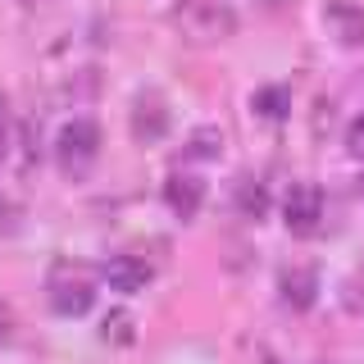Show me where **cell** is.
Returning a JSON list of instances; mask_svg holds the SVG:
<instances>
[{
	"label": "cell",
	"mask_w": 364,
	"mask_h": 364,
	"mask_svg": "<svg viewBox=\"0 0 364 364\" xmlns=\"http://www.w3.org/2000/svg\"><path fill=\"white\" fill-rule=\"evenodd\" d=\"M168 23L178 28V37H187L191 46H214L228 41L237 32V14L223 0H178L168 9Z\"/></svg>",
	"instance_id": "cell-1"
},
{
	"label": "cell",
	"mask_w": 364,
	"mask_h": 364,
	"mask_svg": "<svg viewBox=\"0 0 364 364\" xmlns=\"http://www.w3.org/2000/svg\"><path fill=\"white\" fill-rule=\"evenodd\" d=\"M50 305H55V314H87L91 310V301H96V282H91V273L82 264H60L50 273Z\"/></svg>",
	"instance_id": "cell-2"
},
{
	"label": "cell",
	"mask_w": 364,
	"mask_h": 364,
	"mask_svg": "<svg viewBox=\"0 0 364 364\" xmlns=\"http://www.w3.org/2000/svg\"><path fill=\"white\" fill-rule=\"evenodd\" d=\"M55 155H60L64 173H82L91 159L100 155V128L91 119H73L60 128V141H55Z\"/></svg>",
	"instance_id": "cell-3"
},
{
	"label": "cell",
	"mask_w": 364,
	"mask_h": 364,
	"mask_svg": "<svg viewBox=\"0 0 364 364\" xmlns=\"http://www.w3.org/2000/svg\"><path fill=\"white\" fill-rule=\"evenodd\" d=\"M282 223L296 237H314L323 228V191L314 182H296L287 191V200H282Z\"/></svg>",
	"instance_id": "cell-4"
},
{
	"label": "cell",
	"mask_w": 364,
	"mask_h": 364,
	"mask_svg": "<svg viewBox=\"0 0 364 364\" xmlns=\"http://www.w3.org/2000/svg\"><path fill=\"white\" fill-rule=\"evenodd\" d=\"M323 23L337 37V46H364V5L355 0H328Z\"/></svg>",
	"instance_id": "cell-5"
},
{
	"label": "cell",
	"mask_w": 364,
	"mask_h": 364,
	"mask_svg": "<svg viewBox=\"0 0 364 364\" xmlns=\"http://www.w3.org/2000/svg\"><path fill=\"white\" fill-rule=\"evenodd\" d=\"M155 278V269L146 264L141 255H114L109 264H105V282H109V291H123V296H136V291H146V282Z\"/></svg>",
	"instance_id": "cell-6"
},
{
	"label": "cell",
	"mask_w": 364,
	"mask_h": 364,
	"mask_svg": "<svg viewBox=\"0 0 364 364\" xmlns=\"http://www.w3.org/2000/svg\"><path fill=\"white\" fill-rule=\"evenodd\" d=\"M164 200H168V210H173L178 219H196V210L205 200V182L191 178V173H173L164 182Z\"/></svg>",
	"instance_id": "cell-7"
},
{
	"label": "cell",
	"mask_w": 364,
	"mask_h": 364,
	"mask_svg": "<svg viewBox=\"0 0 364 364\" xmlns=\"http://www.w3.org/2000/svg\"><path fill=\"white\" fill-rule=\"evenodd\" d=\"M278 291H282V305H291V310H310V305L318 301V273L296 264L278 278Z\"/></svg>",
	"instance_id": "cell-8"
},
{
	"label": "cell",
	"mask_w": 364,
	"mask_h": 364,
	"mask_svg": "<svg viewBox=\"0 0 364 364\" xmlns=\"http://www.w3.org/2000/svg\"><path fill=\"white\" fill-rule=\"evenodd\" d=\"M168 132V109L159 96H141L132 105V136L136 141H159Z\"/></svg>",
	"instance_id": "cell-9"
},
{
	"label": "cell",
	"mask_w": 364,
	"mask_h": 364,
	"mask_svg": "<svg viewBox=\"0 0 364 364\" xmlns=\"http://www.w3.org/2000/svg\"><path fill=\"white\" fill-rule=\"evenodd\" d=\"M250 109H255L259 119L278 123V119H287V109H291V91H287V87H278V82L255 87V96H250Z\"/></svg>",
	"instance_id": "cell-10"
},
{
	"label": "cell",
	"mask_w": 364,
	"mask_h": 364,
	"mask_svg": "<svg viewBox=\"0 0 364 364\" xmlns=\"http://www.w3.org/2000/svg\"><path fill=\"white\" fill-rule=\"evenodd\" d=\"M219 155H223V132L214 128V123H200V128L187 136V159L210 164V159H219Z\"/></svg>",
	"instance_id": "cell-11"
},
{
	"label": "cell",
	"mask_w": 364,
	"mask_h": 364,
	"mask_svg": "<svg viewBox=\"0 0 364 364\" xmlns=\"http://www.w3.org/2000/svg\"><path fill=\"white\" fill-rule=\"evenodd\" d=\"M237 210H242V219L259 223L269 214V191L264 182H242V191H237Z\"/></svg>",
	"instance_id": "cell-12"
},
{
	"label": "cell",
	"mask_w": 364,
	"mask_h": 364,
	"mask_svg": "<svg viewBox=\"0 0 364 364\" xmlns=\"http://www.w3.org/2000/svg\"><path fill=\"white\" fill-rule=\"evenodd\" d=\"M100 337L114 341V346H128V341L136 337V333H132V314H128V310L105 314V318H100Z\"/></svg>",
	"instance_id": "cell-13"
},
{
	"label": "cell",
	"mask_w": 364,
	"mask_h": 364,
	"mask_svg": "<svg viewBox=\"0 0 364 364\" xmlns=\"http://www.w3.org/2000/svg\"><path fill=\"white\" fill-rule=\"evenodd\" d=\"M14 337H18V314L9 301H0V346H9Z\"/></svg>",
	"instance_id": "cell-14"
},
{
	"label": "cell",
	"mask_w": 364,
	"mask_h": 364,
	"mask_svg": "<svg viewBox=\"0 0 364 364\" xmlns=\"http://www.w3.org/2000/svg\"><path fill=\"white\" fill-rule=\"evenodd\" d=\"M346 151L355 155V159H364V114H360V119H350V128H346Z\"/></svg>",
	"instance_id": "cell-15"
},
{
	"label": "cell",
	"mask_w": 364,
	"mask_h": 364,
	"mask_svg": "<svg viewBox=\"0 0 364 364\" xmlns=\"http://www.w3.org/2000/svg\"><path fill=\"white\" fill-rule=\"evenodd\" d=\"M360 301H364V282H360Z\"/></svg>",
	"instance_id": "cell-16"
},
{
	"label": "cell",
	"mask_w": 364,
	"mask_h": 364,
	"mask_svg": "<svg viewBox=\"0 0 364 364\" xmlns=\"http://www.w3.org/2000/svg\"><path fill=\"white\" fill-rule=\"evenodd\" d=\"M0 109H5V100H0Z\"/></svg>",
	"instance_id": "cell-17"
}]
</instances>
